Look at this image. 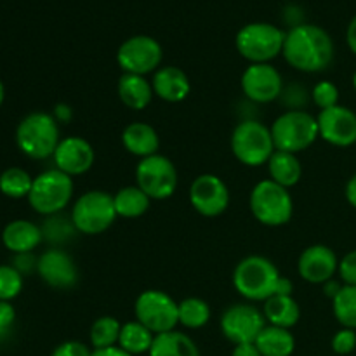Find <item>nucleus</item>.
I'll list each match as a JSON object with an SVG mask.
<instances>
[{"mask_svg":"<svg viewBox=\"0 0 356 356\" xmlns=\"http://www.w3.org/2000/svg\"><path fill=\"white\" fill-rule=\"evenodd\" d=\"M264 327H266V318L263 312L249 302L229 306L221 316V332L235 346L256 343Z\"/></svg>","mask_w":356,"mask_h":356,"instance_id":"13","label":"nucleus"},{"mask_svg":"<svg viewBox=\"0 0 356 356\" xmlns=\"http://www.w3.org/2000/svg\"><path fill=\"white\" fill-rule=\"evenodd\" d=\"M346 40L351 51L356 54V16L350 21V26H348V31H346Z\"/></svg>","mask_w":356,"mask_h":356,"instance_id":"44","label":"nucleus"},{"mask_svg":"<svg viewBox=\"0 0 356 356\" xmlns=\"http://www.w3.org/2000/svg\"><path fill=\"white\" fill-rule=\"evenodd\" d=\"M37 264H38V259H35V257L31 256V252L16 254V259H14V268H16L21 275L30 273L33 268H37Z\"/></svg>","mask_w":356,"mask_h":356,"instance_id":"40","label":"nucleus"},{"mask_svg":"<svg viewBox=\"0 0 356 356\" xmlns=\"http://www.w3.org/2000/svg\"><path fill=\"white\" fill-rule=\"evenodd\" d=\"M37 271L42 280L54 289H72L79 280V271L72 256L65 250H45L38 257Z\"/></svg>","mask_w":356,"mask_h":356,"instance_id":"18","label":"nucleus"},{"mask_svg":"<svg viewBox=\"0 0 356 356\" xmlns=\"http://www.w3.org/2000/svg\"><path fill=\"white\" fill-rule=\"evenodd\" d=\"M337 271H339V277L344 284L355 285L356 287V250L346 254V256L339 261Z\"/></svg>","mask_w":356,"mask_h":356,"instance_id":"37","label":"nucleus"},{"mask_svg":"<svg viewBox=\"0 0 356 356\" xmlns=\"http://www.w3.org/2000/svg\"><path fill=\"white\" fill-rule=\"evenodd\" d=\"M122 323L113 316H101L90 327V344L94 350H104V348L117 346L120 337Z\"/></svg>","mask_w":356,"mask_h":356,"instance_id":"31","label":"nucleus"},{"mask_svg":"<svg viewBox=\"0 0 356 356\" xmlns=\"http://www.w3.org/2000/svg\"><path fill=\"white\" fill-rule=\"evenodd\" d=\"M42 238H44L42 229L31 221H24V219L10 221L2 232L3 245L14 254L33 252V249L40 245Z\"/></svg>","mask_w":356,"mask_h":356,"instance_id":"21","label":"nucleus"},{"mask_svg":"<svg viewBox=\"0 0 356 356\" xmlns=\"http://www.w3.org/2000/svg\"><path fill=\"white\" fill-rule=\"evenodd\" d=\"M285 33L271 23H249L236 33V51L250 61L268 63L277 58L284 51Z\"/></svg>","mask_w":356,"mask_h":356,"instance_id":"5","label":"nucleus"},{"mask_svg":"<svg viewBox=\"0 0 356 356\" xmlns=\"http://www.w3.org/2000/svg\"><path fill=\"white\" fill-rule=\"evenodd\" d=\"M249 204L254 218L264 226L287 225L294 212V202L287 188L271 179H264L254 186Z\"/></svg>","mask_w":356,"mask_h":356,"instance_id":"8","label":"nucleus"},{"mask_svg":"<svg viewBox=\"0 0 356 356\" xmlns=\"http://www.w3.org/2000/svg\"><path fill=\"white\" fill-rule=\"evenodd\" d=\"M232 152L243 165L259 167L268 163L275 153L271 131L257 120H243L232 134Z\"/></svg>","mask_w":356,"mask_h":356,"instance_id":"6","label":"nucleus"},{"mask_svg":"<svg viewBox=\"0 0 356 356\" xmlns=\"http://www.w3.org/2000/svg\"><path fill=\"white\" fill-rule=\"evenodd\" d=\"M31 186L33 177L19 167H10L0 174V191L9 198H28Z\"/></svg>","mask_w":356,"mask_h":356,"instance_id":"30","label":"nucleus"},{"mask_svg":"<svg viewBox=\"0 0 356 356\" xmlns=\"http://www.w3.org/2000/svg\"><path fill=\"white\" fill-rule=\"evenodd\" d=\"M313 103L320 108V110H327V108H332L339 104V89L336 87V83L329 82V80H323L318 82L313 87Z\"/></svg>","mask_w":356,"mask_h":356,"instance_id":"35","label":"nucleus"},{"mask_svg":"<svg viewBox=\"0 0 356 356\" xmlns=\"http://www.w3.org/2000/svg\"><path fill=\"white\" fill-rule=\"evenodd\" d=\"M136 318L153 334H163L176 330L179 323V305L162 291H145L139 294L134 305Z\"/></svg>","mask_w":356,"mask_h":356,"instance_id":"10","label":"nucleus"},{"mask_svg":"<svg viewBox=\"0 0 356 356\" xmlns=\"http://www.w3.org/2000/svg\"><path fill=\"white\" fill-rule=\"evenodd\" d=\"M318 134L329 145L346 148L356 143V113L346 106L327 108L320 111Z\"/></svg>","mask_w":356,"mask_h":356,"instance_id":"16","label":"nucleus"},{"mask_svg":"<svg viewBox=\"0 0 356 356\" xmlns=\"http://www.w3.org/2000/svg\"><path fill=\"white\" fill-rule=\"evenodd\" d=\"M346 198L351 205L356 209V174L348 181L346 184Z\"/></svg>","mask_w":356,"mask_h":356,"instance_id":"45","label":"nucleus"},{"mask_svg":"<svg viewBox=\"0 0 356 356\" xmlns=\"http://www.w3.org/2000/svg\"><path fill=\"white\" fill-rule=\"evenodd\" d=\"M162 56V45L155 38L148 35H136L118 47L117 63L124 73L145 76L159 70Z\"/></svg>","mask_w":356,"mask_h":356,"instance_id":"12","label":"nucleus"},{"mask_svg":"<svg viewBox=\"0 0 356 356\" xmlns=\"http://www.w3.org/2000/svg\"><path fill=\"white\" fill-rule=\"evenodd\" d=\"M14 322H16V309L10 302L0 301V341L10 332Z\"/></svg>","mask_w":356,"mask_h":356,"instance_id":"39","label":"nucleus"},{"mask_svg":"<svg viewBox=\"0 0 356 356\" xmlns=\"http://www.w3.org/2000/svg\"><path fill=\"white\" fill-rule=\"evenodd\" d=\"M122 145L131 155L143 160L156 155L160 148V138L152 125L145 122H132L122 132Z\"/></svg>","mask_w":356,"mask_h":356,"instance_id":"22","label":"nucleus"},{"mask_svg":"<svg viewBox=\"0 0 356 356\" xmlns=\"http://www.w3.org/2000/svg\"><path fill=\"white\" fill-rule=\"evenodd\" d=\"M263 315L270 325L291 330L301 318V308L292 296H271L264 301Z\"/></svg>","mask_w":356,"mask_h":356,"instance_id":"24","label":"nucleus"},{"mask_svg":"<svg viewBox=\"0 0 356 356\" xmlns=\"http://www.w3.org/2000/svg\"><path fill=\"white\" fill-rule=\"evenodd\" d=\"M3 99H6V89H3V83L0 80V106L3 104Z\"/></svg>","mask_w":356,"mask_h":356,"instance_id":"48","label":"nucleus"},{"mask_svg":"<svg viewBox=\"0 0 356 356\" xmlns=\"http://www.w3.org/2000/svg\"><path fill=\"white\" fill-rule=\"evenodd\" d=\"M59 141L58 120L44 111L26 115L16 129L17 148L33 160H44L54 155Z\"/></svg>","mask_w":356,"mask_h":356,"instance_id":"2","label":"nucleus"},{"mask_svg":"<svg viewBox=\"0 0 356 356\" xmlns=\"http://www.w3.org/2000/svg\"><path fill=\"white\" fill-rule=\"evenodd\" d=\"M341 289H343V285H339L337 284L336 280H329V282H325V294L329 296V298H336L337 294H339V291Z\"/></svg>","mask_w":356,"mask_h":356,"instance_id":"46","label":"nucleus"},{"mask_svg":"<svg viewBox=\"0 0 356 356\" xmlns=\"http://www.w3.org/2000/svg\"><path fill=\"white\" fill-rule=\"evenodd\" d=\"M191 207L205 218H218L228 209L229 191L221 177L202 174L190 186Z\"/></svg>","mask_w":356,"mask_h":356,"instance_id":"14","label":"nucleus"},{"mask_svg":"<svg viewBox=\"0 0 356 356\" xmlns=\"http://www.w3.org/2000/svg\"><path fill=\"white\" fill-rule=\"evenodd\" d=\"M263 356H291L296 350V339L289 329L266 325L254 343Z\"/></svg>","mask_w":356,"mask_h":356,"instance_id":"27","label":"nucleus"},{"mask_svg":"<svg viewBox=\"0 0 356 356\" xmlns=\"http://www.w3.org/2000/svg\"><path fill=\"white\" fill-rule=\"evenodd\" d=\"M117 90L122 103L136 111L145 110L152 103V97L155 96L152 82H148L145 76L132 75V73H124L118 79Z\"/></svg>","mask_w":356,"mask_h":356,"instance_id":"23","label":"nucleus"},{"mask_svg":"<svg viewBox=\"0 0 356 356\" xmlns=\"http://www.w3.org/2000/svg\"><path fill=\"white\" fill-rule=\"evenodd\" d=\"M58 118H61V120L70 118V108L68 106H58V110H56V120H58Z\"/></svg>","mask_w":356,"mask_h":356,"instance_id":"47","label":"nucleus"},{"mask_svg":"<svg viewBox=\"0 0 356 356\" xmlns=\"http://www.w3.org/2000/svg\"><path fill=\"white\" fill-rule=\"evenodd\" d=\"M280 278L278 268L263 256H249L236 264L233 285L247 301H266L275 294Z\"/></svg>","mask_w":356,"mask_h":356,"instance_id":"3","label":"nucleus"},{"mask_svg":"<svg viewBox=\"0 0 356 356\" xmlns=\"http://www.w3.org/2000/svg\"><path fill=\"white\" fill-rule=\"evenodd\" d=\"M136 181L152 200H165L176 193L179 179L176 165L167 156L156 153L138 163Z\"/></svg>","mask_w":356,"mask_h":356,"instance_id":"11","label":"nucleus"},{"mask_svg":"<svg viewBox=\"0 0 356 356\" xmlns=\"http://www.w3.org/2000/svg\"><path fill=\"white\" fill-rule=\"evenodd\" d=\"M268 170H270L271 181L284 188H292L299 183L302 176V167L298 156L294 153L278 152L271 155L270 162H268Z\"/></svg>","mask_w":356,"mask_h":356,"instance_id":"26","label":"nucleus"},{"mask_svg":"<svg viewBox=\"0 0 356 356\" xmlns=\"http://www.w3.org/2000/svg\"><path fill=\"white\" fill-rule=\"evenodd\" d=\"M292 289H294V284L289 278L280 277L277 282V287H275L273 296H292Z\"/></svg>","mask_w":356,"mask_h":356,"instance_id":"42","label":"nucleus"},{"mask_svg":"<svg viewBox=\"0 0 356 356\" xmlns=\"http://www.w3.org/2000/svg\"><path fill=\"white\" fill-rule=\"evenodd\" d=\"M73 197V179L58 169L45 170L33 179L28 202L42 216H56Z\"/></svg>","mask_w":356,"mask_h":356,"instance_id":"9","label":"nucleus"},{"mask_svg":"<svg viewBox=\"0 0 356 356\" xmlns=\"http://www.w3.org/2000/svg\"><path fill=\"white\" fill-rule=\"evenodd\" d=\"M149 356H200V351L190 336L170 330L156 334L149 348Z\"/></svg>","mask_w":356,"mask_h":356,"instance_id":"25","label":"nucleus"},{"mask_svg":"<svg viewBox=\"0 0 356 356\" xmlns=\"http://www.w3.org/2000/svg\"><path fill=\"white\" fill-rule=\"evenodd\" d=\"M275 149L287 153L305 152L318 138V122L302 110H289L270 127Z\"/></svg>","mask_w":356,"mask_h":356,"instance_id":"4","label":"nucleus"},{"mask_svg":"<svg viewBox=\"0 0 356 356\" xmlns=\"http://www.w3.org/2000/svg\"><path fill=\"white\" fill-rule=\"evenodd\" d=\"M52 159H54L56 169L73 177L82 176L94 165L96 153H94L92 145L87 139L79 138V136H70V138L59 141Z\"/></svg>","mask_w":356,"mask_h":356,"instance_id":"17","label":"nucleus"},{"mask_svg":"<svg viewBox=\"0 0 356 356\" xmlns=\"http://www.w3.org/2000/svg\"><path fill=\"white\" fill-rule=\"evenodd\" d=\"M284 82L282 75L270 63L250 65L242 75V90L250 101L259 104L273 103L280 97Z\"/></svg>","mask_w":356,"mask_h":356,"instance_id":"15","label":"nucleus"},{"mask_svg":"<svg viewBox=\"0 0 356 356\" xmlns=\"http://www.w3.org/2000/svg\"><path fill=\"white\" fill-rule=\"evenodd\" d=\"M282 54L298 72L318 73L332 63L334 42L330 35L316 24H298L285 33Z\"/></svg>","mask_w":356,"mask_h":356,"instance_id":"1","label":"nucleus"},{"mask_svg":"<svg viewBox=\"0 0 356 356\" xmlns=\"http://www.w3.org/2000/svg\"><path fill=\"white\" fill-rule=\"evenodd\" d=\"M232 356H263V355H261V351L257 350L256 344L249 343V344H238V346H235Z\"/></svg>","mask_w":356,"mask_h":356,"instance_id":"41","label":"nucleus"},{"mask_svg":"<svg viewBox=\"0 0 356 356\" xmlns=\"http://www.w3.org/2000/svg\"><path fill=\"white\" fill-rule=\"evenodd\" d=\"M92 356H132V355H129L127 351L122 350L120 346H111V348H104V350H94Z\"/></svg>","mask_w":356,"mask_h":356,"instance_id":"43","label":"nucleus"},{"mask_svg":"<svg viewBox=\"0 0 356 356\" xmlns=\"http://www.w3.org/2000/svg\"><path fill=\"white\" fill-rule=\"evenodd\" d=\"M337 268H339V261L334 250L322 243L308 247L301 254L298 263L299 277L309 284H325L332 280Z\"/></svg>","mask_w":356,"mask_h":356,"instance_id":"19","label":"nucleus"},{"mask_svg":"<svg viewBox=\"0 0 356 356\" xmlns=\"http://www.w3.org/2000/svg\"><path fill=\"white\" fill-rule=\"evenodd\" d=\"M23 291V275L14 266H0V301L9 302Z\"/></svg>","mask_w":356,"mask_h":356,"instance_id":"34","label":"nucleus"},{"mask_svg":"<svg viewBox=\"0 0 356 356\" xmlns=\"http://www.w3.org/2000/svg\"><path fill=\"white\" fill-rule=\"evenodd\" d=\"M332 309L337 322L344 329H356V287L343 285L339 294L332 299Z\"/></svg>","mask_w":356,"mask_h":356,"instance_id":"32","label":"nucleus"},{"mask_svg":"<svg viewBox=\"0 0 356 356\" xmlns=\"http://www.w3.org/2000/svg\"><path fill=\"white\" fill-rule=\"evenodd\" d=\"M152 87L155 96L167 103L184 101L191 92V83L186 73L177 66H162L153 73Z\"/></svg>","mask_w":356,"mask_h":356,"instance_id":"20","label":"nucleus"},{"mask_svg":"<svg viewBox=\"0 0 356 356\" xmlns=\"http://www.w3.org/2000/svg\"><path fill=\"white\" fill-rule=\"evenodd\" d=\"M211 320V308L200 298H188L179 302V323L186 329H202Z\"/></svg>","mask_w":356,"mask_h":356,"instance_id":"33","label":"nucleus"},{"mask_svg":"<svg viewBox=\"0 0 356 356\" xmlns=\"http://www.w3.org/2000/svg\"><path fill=\"white\" fill-rule=\"evenodd\" d=\"M51 356H92V351H89V348L79 341H66L59 344Z\"/></svg>","mask_w":356,"mask_h":356,"instance_id":"38","label":"nucleus"},{"mask_svg":"<svg viewBox=\"0 0 356 356\" xmlns=\"http://www.w3.org/2000/svg\"><path fill=\"white\" fill-rule=\"evenodd\" d=\"M149 200H152V198H149L138 184H136V186L122 188V190H118L117 193L113 195L117 216H122V218L127 219L141 218V216L149 209Z\"/></svg>","mask_w":356,"mask_h":356,"instance_id":"28","label":"nucleus"},{"mask_svg":"<svg viewBox=\"0 0 356 356\" xmlns=\"http://www.w3.org/2000/svg\"><path fill=\"white\" fill-rule=\"evenodd\" d=\"M153 339H155V334L136 320V322H127L122 325L118 346L132 356L149 353Z\"/></svg>","mask_w":356,"mask_h":356,"instance_id":"29","label":"nucleus"},{"mask_svg":"<svg viewBox=\"0 0 356 356\" xmlns=\"http://www.w3.org/2000/svg\"><path fill=\"white\" fill-rule=\"evenodd\" d=\"M117 219L113 197L106 191L90 190L75 202L72 209V222L83 235H99L106 232Z\"/></svg>","mask_w":356,"mask_h":356,"instance_id":"7","label":"nucleus"},{"mask_svg":"<svg viewBox=\"0 0 356 356\" xmlns=\"http://www.w3.org/2000/svg\"><path fill=\"white\" fill-rule=\"evenodd\" d=\"M353 87H355V90H356V72H355V75H353Z\"/></svg>","mask_w":356,"mask_h":356,"instance_id":"49","label":"nucleus"},{"mask_svg":"<svg viewBox=\"0 0 356 356\" xmlns=\"http://www.w3.org/2000/svg\"><path fill=\"white\" fill-rule=\"evenodd\" d=\"M356 348V332L353 329H343L334 336L332 350L337 355H350Z\"/></svg>","mask_w":356,"mask_h":356,"instance_id":"36","label":"nucleus"}]
</instances>
